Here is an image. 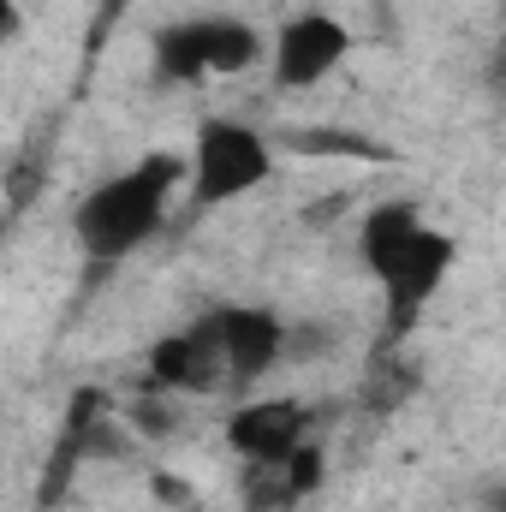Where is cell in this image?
I'll list each match as a JSON object with an SVG mask.
<instances>
[{
	"label": "cell",
	"instance_id": "obj_14",
	"mask_svg": "<svg viewBox=\"0 0 506 512\" xmlns=\"http://www.w3.org/2000/svg\"><path fill=\"white\" fill-rule=\"evenodd\" d=\"M18 30H24V12H18V0H0V48H6Z\"/></svg>",
	"mask_w": 506,
	"mask_h": 512
},
{
	"label": "cell",
	"instance_id": "obj_3",
	"mask_svg": "<svg viewBox=\"0 0 506 512\" xmlns=\"http://www.w3.org/2000/svg\"><path fill=\"white\" fill-rule=\"evenodd\" d=\"M185 173H191V209L209 215L221 203H239L251 197L256 185H268L274 173V143L262 137L245 120H203L197 126V143L185 155Z\"/></svg>",
	"mask_w": 506,
	"mask_h": 512
},
{
	"label": "cell",
	"instance_id": "obj_8",
	"mask_svg": "<svg viewBox=\"0 0 506 512\" xmlns=\"http://www.w3.org/2000/svg\"><path fill=\"white\" fill-rule=\"evenodd\" d=\"M149 387H161V393H209V387H221V370H215L209 346L185 328V334H161L149 346Z\"/></svg>",
	"mask_w": 506,
	"mask_h": 512
},
{
	"label": "cell",
	"instance_id": "obj_13",
	"mask_svg": "<svg viewBox=\"0 0 506 512\" xmlns=\"http://www.w3.org/2000/svg\"><path fill=\"white\" fill-rule=\"evenodd\" d=\"M149 489H155V501H161V507H191V501H197V495H191V483H185V477H167V471H155V477H149Z\"/></svg>",
	"mask_w": 506,
	"mask_h": 512
},
{
	"label": "cell",
	"instance_id": "obj_2",
	"mask_svg": "<svg viewBox=\"0 0 506 512\" xmlns=\"http://www.w3.org/2000/svg\"><path fill=\"white\" fill-rule=\"evenodd\" d=\"M268 42L262 30H251L245 18L209 12V18H179L167 30H155L149 42V66L161 84H203V78H245L251 66H262Z\"/></svg>",
	"mask_w": 506,
	"mask_h": 512
},
{
	"label": "cell",
	"instance_id": "obj_9",
	"mask_svg": "<svg viewBox=\"0 0 506 512\" xmlns=\"http://www.w3.org/2000/svg\"><path fill=\"white\" fill-rule=\"evenodd\" d=\"M423 215H417V203H381L364 215V233H358V256H364V268H381L387 256L399 251V239L417 227Z\"/></svg>",
	"mask_w": 506,
	"mask_h": 512
},
{
	"label": "cell",
	"instance_id": "obj_6",
	"mask_svg": "<svg viewBox=\"0 0 506 512\" xmlns=\"http://www.w3.org/2000/svg\"><path fill=\"white\" fill-rule=\"evenodd\" d=\"M352 54V30L328 12V6H304L292 18H280L274 48H268V72L280 90H316L322 78H334Z\"/></svg>",
	"mask_w": 506,
	"mask_h": 512
},
{
	"label": "cell",
	"instance_id": "obj_7",
	"mask_svg": "<svg viewBox=\"0 0 506 512\" xmlns=\"http://www.w3.org/2000/svg\"><path fill=\"white\" fill-rule=\"evenodd\" d=\"M310 429V411L298 399H245L233 417H227V447L245 459V465H280Z\"/></svg>",
	"mask_w": 506,
	"mask_h": 512
},
{
	"label": "cell",
	"instance_id": "obj_11",
	"mask_svg": "<svg viewBox=\"0 0 506 512\" xmlns=\"http://www.w3.org/2000/svg\"><path fill=\"white\" fill-rule=\"evenodd\" d=\"M286 149L298 155H352V161H387L376 137H358V131H286Z\"/></svg>",
	"mask_w": 506,
	"mask_h": 512
},
{
	"label": "cell",
	"instance_id": "obj_10",
	"mask_svg": "<svg viewBox=\"0 0 506 512\" xmlns=\"http://www.w3.org/2000/svg\"><path fill=\"white\" fill-rule=\"evenodd\" d=\"M274 471H280V489H286V501H310V495L322 489V477H328V453H322V447L304 435V441H298V447H292V453L274 465Z\"/></svg>",
	"mask_w": 506,
	"mask_h": 512
},
{
	"label": "cell",
	"instance_id": "obj_12",
	"mask_svg": "<svg viewBox=\"0 0 506 512\" xmlns=\"http://www.w3.org/2000/svg\"><path fill=\"white\" fill-rule=\"evenodd\" d=\"M126 6L131 0H96V18H90V36H84V54L96 60L102 48H108V36H114V24L126 18Z\"/></svg>",
	"mask_w": 506,
	"mask_h": 512
},
{
	"label": "cell",
	"instance_id": "obj_1",
	"mask_svg": "<svg viewBox=\"0 0 506 512\" xmlns=\"http://www.w3.org/2000/svg\"><path fill=\"white\" fill-rule=\"evenodd\" d=\"M179 179H185V161L167 155V149H149L137 167L102 179V185L78 203V215H72V233H78L84 256H90L96 268H108V262H120V256L143 251V245L161 233Z\"/></svg>",
	"mask_w": 506,
	"mask_h": 512
},
{
	"label": "cell",
	"instance_id": "obj_4",
	"mask_svg": "<svg viewBox=\"0 0 506 512\" xmlns=\"http://www.w3.org/2000/svg\"><path fill=\"white\" fill-rule=\"evenodd\" d=\"M453 262H459L453 233H441V227L417 221V227L399 239V251L387 256L381 268H370V274L381 280V298H387V346H393V340H405V334L417 328V316L429 310V298L447 286Z\"/></svg>",
	"mask_w": 506,
	"mask_h": 512
},
{
	"label": "cell",
	"instance_id": "obj_5",
	"mask_svg": "<svg viewBox=\"0 0 506 512\" xmlns=\"http://www.w3.org/2000/svg\"><path fill=\"white\" fill-rule=\"evenodd\" d=\"M191 334L209 346V358H215L227 387L262 382L286 352V322L274 310H262V304H215Z\"/></svg>",
	"mask_w": 506,
	"mask_h": 512
}]
</instances>
